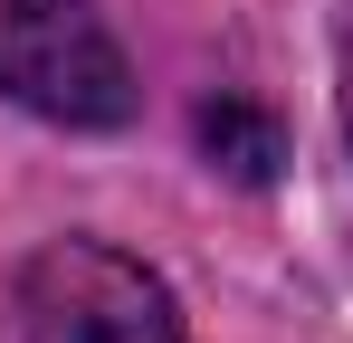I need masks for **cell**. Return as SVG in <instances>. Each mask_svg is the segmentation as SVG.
Masks as SVG:
<instances>
[{
  "label": "cell",
  "mask_w": 353,
  "mask_h": 343,
  "mask_svg": "<svg viewBox=\"0 0 353 343\" xmlns=\"http://www.w3.org/2000/svg\"><path fill=\"white\" fill-rule=\"evenodd\" d=\"M0 105L105 134L134 114V67L96 0H0Z\"/></svg>",
  "instance_id": "7a4b0ae2"
},
{
  "label": "cell",
  "mask_w": 353,
  "mask_h": 343,
  "mask_svg": "<svg viewBox=\"0 0 353 343\" xmlns=\"http://www.w3.org/2000/svg\"><path fill=\"white\" fill-rule=\"evenodd\" d=\"M0 343H181V305L115 238H48L0 295Z\"/></svg>",
  "instance_id": "6da1fadb"
},
{
  "label": "cell",
  "mask_w": 353,
  "mask_h": 343,
  "mask_svg": "<svg viewBox=\"0 0 353 343\" xmlns=\"http://www.w3.org/2000/svg\"><path fill=\"white\" fill-rule=\"evenodd\" d=\"M334 96H344V134H353V29H344V86Z\"/></svg>",
  "instance_id": "3957f363"
}]
</instances>
